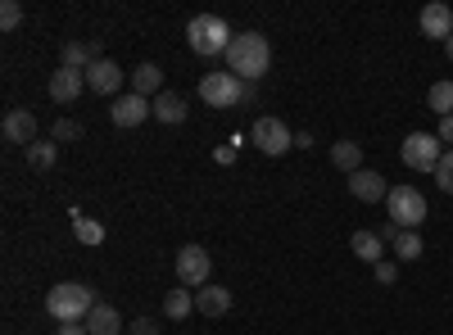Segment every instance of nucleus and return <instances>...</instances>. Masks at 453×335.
<instances>
[{
    "mask_svg": "<svg viewBox=\"0 0 453 335\" xmlns=\"http://www.w3.org/2000/svg\"><path fill=\"white\" fill-rule=\"evenodd\" d=\"M209 272H213V258H209V249L204 245H181L177 249V281L186 286V290H204L209 286Z\"/></svg>",
    "mask_w": 453,
    "mask_h": 335,
    "instance_id": "8",
    "label": "nucleus"
},
{
    "mask_svg": "<svg viewBox=\"0 0 453 335\" xmlns=\"http://www.w3.org/2000/svg\"><path fill=\"white\" fill-rule=\"evenodd\" d=\"M241 145H245V141H241V136H232L226 145H218V150H213V159H218L222 168H232V164H236V150H241Z\"/></svg>",
    "mask_w": 453,
    "mask_h": 335,
    "instance_id": "30",
    "label": "nucleus"
},
{
    "mask_svg": "<svg viewBox=\"0 0 453 335\" xmlns=\"http://www.w3.org/2000/svg\"><path fill=\"white\" fill-rule=\"evenodd\" d=\"M232 36H236V32L226 27V19H218V14H196L191 23H186V42H191V50H196V55H204V59L226 55Z\"/></svg>",
    "mask_w": 453,
    "mask_h": 335,
    "instance_id": "3",
    "label": "nucleus"
},
{
    "mask_svg": "<svg viewBox=\"0 0 453 335\" xmlns=\"http://www.w3.org/2000/svg\"><path fill=\"white\" fill-rule=\"evenodd\" d=\"M123 78H127V72H123L119 64H113V59H104V55H100V59L87 68V87H91L96 95H119Z\"/></svg>",
    "mask_w": 453,
    "mask_h": 335,
    "instance_id": "12",
    "label": "nucleus"
},
{
    "mask_svg": "<svg viewBox=\"0 0 453 335\" xmlns=\"http://www.w3.org/2000/svg\"><path fill=\"white\" fill-rule=\"evenodd\" d=\"M426 104L435 109L440 118H449V114H453V82H435V87L426 91Z\"/></svg>",
    "mask_w": 453,
    "mask_h": 335,
    "instance_id": "26",
    "label": "nucleus"
},
{
    "mask_svg": "<svg viewBox=\"0 0 453 335\" xmlns=\"http://www.w3.org/2000/svg\"><path fill=\"white\" fill-rule=\"evenodd\" d=\"M349 195H354L358 204H381V200L390 195V186H386V177L376 172V168H358V172L349 177Z\"/></svg>",
    "mask_w": 453,
    "mask_h": 335,
    "instance_id": "10",
    "label": "nucleus"
},
{
    "mask_svg": "<svg viewBox=\"0 0 453 335\" xmlns=\"http://www.w3.org/2000/svg\"><path fill=\"white\" fill-rule=\"evenodd\" d=\"M196 313H204V317H222V313H232V290H222V286H204V290H196Z\"/></svg>",
    "mask_w": 453,
    "mask_h": 335,
    "instance_id": "15",
    "label": "nucleus"
},
{
    "mask_svg": "<svg viewBox=\"0 0 453 335\" xmlns=\"http://www.w3.org/2000/svg\"><path fill=\"white\" fill-rule=\"evenodd\" d=\"M386 204H390V222L399 232H418L426 222V195L418 191V186H390Z\"/></svg>",
    "mask_w": 453,
    "mask_h": 335,
    "instance_id": "4",
    "label": "nucleus"
},
{
    "mask_svg": "<svg viewBox=\"0 0 453 335\" xmlns=\"http://www.w3.org/2000/svg\"><path fill=\"white\" fill-rule=\"evenodd\" d=\"M96 59H100V50H96V46H87V42H68V46H64V68L87 72Z\"/></svg>",
    "mask_w": 453,
    "mask_h": 335,
    "instance_id": "23",
    "label": "nucleus"
},
{
    "mask_svg": "<svg viewBox=\"0 0 453 335\" xmlns=\"http://www.w3.org/2000/svg\"><path fill=\"white\" fill-rule=\"evenodd\" d=\"M96 308V294L82 286V281H59L50 294H46V313L64 326V322H87Z\"/></svg>",
    "mask_w": 453,
    "mask_h": 335,
    "instance_id": "2",
    "label": "nucleus"
},
{
    "mask_svg": "<svg viewBox=\"0 0 453 335\" xmlns=\"http://www.w3.org/2000/svg\"><path fill=\"white\" fill-rule=\"evenodd\" d=\"M435 136H440V145H453V114L440 118V132H435Z\"/></svg>",
    "mask_w": 453,
    "mask_h": 335,
    "instance_id": "33",
    "label": "nucleus"
},
{
    "mask_svg": "<svg viewBox=\"0 0 453 335\" xmlns=\"http://www.w3.org/2000/svg\"><path fill=\"white\" fill-rule=\"evenodd\" d=\"M399 155H403V164H408L412 172H435V164L444 159V150H440V136H426V132H412V136H403Z\"/></svg>",
    "mask_w": 453,
    "mask_h": 335,
    "instance_id": "7",
    "label": "nucleus"
},
{
    "mask_svg": "<svg viewBox=\"0 0 453 335\" xmlns=\"http://www.w3.org/2000/svg\"><path fill=\"white\" fill-rule=\"evenodd\" d=\"M132 335H159V322H155V317H136Z\"/></svg>",
    "mask_w": 453,
    "mask_h": 335,
    "instance_id": "32",
    "label": "nucleus"
},
{
    "mask_svg": "<svg viewBox=\"0 0 453 335\" xmlns=\"http://www.w3.org/2000/svg\"><path fill=\"white\" fill-rule=\"evenodd\" d=\"M390 245H395V254H399V263H418V258H422V236H418V232H395Z\"/></svg>",
    "mask_w": 453,
    "mask_h": 335,
    "instance_id": "24",
    "label": "nucleus"
},
{
    "mask_svg": "<svg viewBox=\"0 0 453 335\" xmlns=\"http://www.w3.org/2000/svg\"><path fill=\"white\" fill-rule=\"evenodd\" d=\"M200 100L209 109H236L245 100V82L236 72H204L200 78Z\"/></svg>",
    "mask_w": 453,
    "mask_h": 335,
    "instance_id": "5",
    "label": "nucleus"
},
{
    "mask_svg": "<svg viewBox=\"0 0 453 335\" xmlns=\"http://www.w3.org/2000/svg\"><path fill=\"white\" fill-rule=\"evenodd\" d=\"M109 118H113V127H141L145 118H155V100H145V95H119L113 100V109H109Z\"/></svg>",
    "mask_w": 453,
    "mask_h": 335,
    "instance_id": "9",
    "label": "nucleus"
},
{
    "mask_svg": "<svg viewBox=\"0 0 453 335\" xmlns=\"http://www.w3.org/2000/svg\"><path fill=\"white\" fill-rule=\"evenodd\" d=\"M250 145H258L263 155H286V150H295V132L281 123V118H273V114H263L254 127H250Z\"/></svg>",
    "mask_w": 453,
    "mask_h": 335,
    "instance_id": "6",
    "label": "nucleus"
},
{
    "mask_svg": "<svg viewBox=\"0 0 453 335\" xmlns=\"http://www.w3.org/2000/svg\"><path fill=\"white\" fill-rule=\"evenodd\" d=\"M376 281H381V286H395V281H399V268L381 258V263H376Z\"/></svg>",
    "mask_w": 453,
    "mask_h": 335,
    "instance_id": "31",
    "label": "nucleus"
},
{
    "mask_svg": "<svg viewBox=\"0 0 453 335\" xmlns=\"http://www.w3.org/2000/svg\"><path fill=\"white\" fill-rule=\"evenodd\" d=\"M132 91L145 95V100H150V95L159 100V95H164V68H159V64H136V72H132Z\"/></svg>",
    "mask_w": 453,
    "mask_h": 335,
    "instance_id": "16",
    "label": "nucleus"
},
{
    "mask_svg": "<svg viewBox=\"0 0 453 335\" xmlns=\"http://www.w3.org/2000/svg\"><path fill=\"white\" fill-rule=\"evenodd\" d=\"M78 136H82V123H73V118H59V123H55V136H50V141H55V145H68V141H78Z\"/></svg>",
    "mask_w": 453,
    "mask_h": 335,
    "instance_id": "28",
    "label": "nucleus"
},
{
    "mask_svg": "<svg viewBox=\"0 0 453 335\" xmlns=\"http://www.w3.org/2000/svg\"><path fill=\"white\" fill-rule=\"evenodd\" d=\"M23 155H27V168H32V172H50L55 159H59V145H55V141H36V145H27Z\"/></svg>",
    "mask_w": 453,
    "mask_h": 335,
    "instance_id": "21",
    "label": "nucleus"
},
{
    "mask_svg": "<svg viewBox=\"0 0 453 335\" xmlns=\"http://www.w3.org/2000/svg\"><path fill=\"white\" fill-rule=\"evenodd\" d=\"M0 132H5L10 145H23V150L42 141V136H36V114H32V109H10L5 123H0Z\"/></svg>",
    "mask_w": 453,
    "mask_h": 335,
    "instance_id": "11",
    "label": "nucleus"
},
{
    "mask_svg": "<svg viewBox=\"0 0 453 335\" xmlns=\"http://www.w3.org/2000/svg\"><path fill=\"white\" fill-rule=\"evenodd\" d=\"M418 23H422V36H426V42H449V36H453V10L440 5V0L422 10Z\"/></svg>",
    "mask_w": 453,
    "mask_h": 335,
    "instance_id": "14",
    "label": "nucleus"
},
{
    "mask_svg": "<svg viewBox=\"0 0 453 335\" xmlns=\"http://www.w3.org/2000/svg\"><path fill=\"white\" fill-rule=\"evenodd\" d=\"M82 91H87V72H78V68H64V64L50 72V100H55V104H73Z\"/></svg>",
    "mask_w": 453,
    "mask_h": 335,
    "instance_id": "13",
    "label": "nucleus"
},
{
    "mask_svg": "<svg viewBox=\"0 0 453 335\" xmlns=\"http://www.w3.org/2000/svg\"><path fill=\"white\" fill-rule=\"evenodd\" d=\"M73 236H78L82 245H104V227L96 217H87L82 209H73Z\"/></svg>",
    "mask_w": 453,
    "mask_h": 335,
    "instance_id": "22",
    "label": "nucleus"
},
{
    "mask_svg": "<svg viewBox=\"0 0 453 335\" xmlns=\"http://www.w3.org/2000/svg\"><path fill=\"white\" fill-rule=\"evenodd\" d=\"M55 335H91V331H87V322H64Z\"/></svg>",
    "mask_w": 453,
    "mask_h": 335,
    "instance_id": "34",
    "label": "nucleus"
},
{
    "mask_svg": "<svg viewBox=\"0 0 453 335\" xmlns=\"http://www.w3.org/2000/svg\"><path fill=\"white\" fill-rule=\"evenodd\" d=\"M87 331H91V335H119V331H123L119 308H113V304H96L91 317H87Z\"/></svg>",
    "mask_w": 453,
    "mask_h": 335,
    "instance_id": "18",
    "label": "nucleus"
},
{
    "mask_svg": "<svg viewBox=\"0 0 453 335\" xmlns=\"http://www.w3.org/2000/svg\"><path fill=\"white\" fill-rule=\"evenodd\" d=\"M444 50H449V59H453V36H449V42H444Z\"/></svg>",
    "mask_w": 453,
    "mask_h": 335,
    "instance_id": "35",
    "label": "nucleus"
},
{
    "mask_svg": "<svg viewBox=\"0 0 453 335\" xmlns=\"http://www.w3.org/2000/svg\"><path fill=\"white\" fill-rule=\"evenodd\" d=\"M435 181H440V191L444 195H453V150H444V159L435 164V172H431Z\"/></svg>",
    "mask_w": 453,
    "mask_h": 335,
    "instance_id": "27",
    "label": "nucleus"
},
{
    "mask_svg": "<svg viewBox=\"0 0 453 335\" xmlns=\"http://www.w3.org/2000/svg\"><path fill=\"white\" fill-rule=\"evenodd\" d=\"M186 114H191V109H186V100H181V95H173V91H164V95L155 100V118H159V123H168V127L186 123Z\"/></svg>",
    "mask_w": 453,
    "mask_h": 335,
    "instance_id": "20",
    "label": "nucleus"
},
{
    "mask_svg": "<svg viewBox=\"0 0 453 335\" xmlns=\"http://www.w3.org/2000/svg\"><path fill=\"white\" fill-rule=\"evenodd\" d=\"M222 59H226V72H236L241 82H258L273 64V46L263 32H236Z\"/></svg>",
    "mask_w": 453,
    "mask_h": 335,
    "instance_id": "1",
    "label": "nucleus"
},
{
    "mask_svg": "<svg viewBox=\"0 0 453 335\" xmlns=\"http://www.w3.org/2000/svg\"><path fill=\"white\" fill-rule=\"evenodd\" d=\"M19 23H23V5H19V0H5V5H0V27L14 32Z\"/></svg>",
    "mask_w": 453,
    "mask_h": 335,
    "instance_id": "29",
    "label": "nucleus"
},
{
    "mask_svg": "<svg viewBox=\"0 0 453 335\" xmlns=\"http://www.w3.org/2000/svg\"><path fill=\"white\" fill-rule=\"evenodd\" d=\"M349 249H354V258H363V263H381V254H386V240H381V232H354L349 236Z\"/></svg>",
    "mask_w": 453,
    "mask_h": 335,
    "instance_id": "17",
    "label": "nucleus"
},
{
    "mask_svg": "<svg viewBox=\"0 0 453 335\" xmlns=\"http://www.w3.org/2000/svg\"><path fill=\"white\" fill-rule=\"evenodd\" d=\"M164 313H168L173 322L191 317V313H196V294H191V290H168V300H164Z\"/></svg>",
    "mask_w": 453,
    "mask_h": 335,
    "instance_id": "25",
    "label": "nucleus"
},
{
    "mask_svg": "<svg viewBox=\"0 0 453 335\" xmlns=\"http://www.w3.org/2000/svg\"><path fill=\"white\" fill-rule=\"evenodd\" d=\"M331 164H335L340 172L354 177V172L363 168V145H358V141H335V145H331Z\"/></svg>",
    "mask_w": 453,
    "mask_h": 335,
    "instance_id": "19",
    "label": "nucleus"
}]
</instances>
